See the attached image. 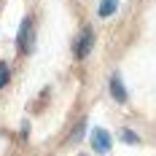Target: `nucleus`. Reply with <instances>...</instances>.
<instances>
[{"label": "nucleus", "instance_id": "f03ea898", "mask_svg": "<svg viewBox=\"0 0 156 156\" xmlns=\"http://www.w3.org/2000/svg\"><path fill=\"white\" fill-rule=\"evenodd\" d=\"M94 46V30L92 27H86V30H81L76 41V48H73V54H76V59H83V57H89V51Z\"/></svg>", "mask_w": 156, "mask_h": 156}, {"label": "nucleus", "instance_id": "39448f33", "mask_svg": "<svg viewBox=\"0 0 156 156\" xmlns=\"http://www.w3.org/2000/svg\"><path fill=\"white\" fill-rule=\"evenodd\" d=\"M116 8H119V0H100V8H97V14L102 16V19H108V16L116 14Z\"/></svg>", "mask_w": 156, "mask_h": 156}, {"label": "nucleus", "instance_id": "20e7f679", "mask_svg": "<svg viewBox=\"0 0 156 156\" xmlns=\"http://www.w3.org/2000/svg\"><path fill=\"white\" fill-rule=\"evenodd\" d=\"M110 94H113L116 102H126V89H124V83H121L119 73H113V78H110Z\"/></svg>", "mask_w": 156, "mask_h": 156}, {"label": "nucleus", "instance_id": "423d86ee", "mask_svg": "<svg viewBox=\"0 0 156 156\" xmlns=\"http://www.w3.org/2000/svg\"><path fill=\"white\" fill-rule=\"evenodd\" d=\"M8 81H11V70H8V65H5V62H0V89H5Z\"/></svg>", "mask_w": 156, "mask_h": 156}, {"label": "nucleus", "instance_id": "f257e3e1", "mask_svg": "<svg viewBox=\"0 0 156 156\" xmlns=\"http://www.w3.org/2000/svg\"><path fill=\"white\" fill-rule=\"evenodd\" d=\"M32 38H35V32H32V19L27 16V19L22 22V27H19V35H16V48H19L22 54L32 51Z\"/></svg>", "mask_w": 156, "mask_h": 156}, {"label": "nucleus", "instance_id": "6e6552de", "mask_svg": "<svg viewBox=\"0 0 156 156\" xmlns=\"http://www.w3.org/2000/svg\"><path fill=\"white\" fill-rule=\"evenodd\" d=\"M83 129H86V121H81V124L76 126V132H73V137H70V143H78L81 137H83Z\"/></svg>", "mask_w": 156, "mask_h": 156}, {"label": "nucleus", "instance_id": "0eeeda50", "mask_svg": "<svg viewBox=\"0 0 156 156\" xmlns=\"http://www.w3.org/2000/svg\"><path fill=\"white\" fill-rule=\"evenodd\" d=\"M121 140H124V143H129V145H137V143H140V137H137L135 132H129V129H124V132H121Z\"/></svg>", "mask_w": 156, "mask_h": 156}, {"label": "nucleus", "instance_id": "7ed1b4c3", "mask_svg": "<svg viewBox=\"0 0 156 156\" xmlns=\"http://www.w3.org/2000/svg\"><path fill=\"white\" fill-rule=\"evenodd\" d=\"M113 140H110L108 129H102V126H94L92 129V151L94 154H108Z\"/></svg>", "mask_w": 156, "mask_h": 156}]
</instances>
